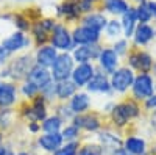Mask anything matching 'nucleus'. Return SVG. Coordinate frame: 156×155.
<instances>
[{"label": "nucleus", "instance_id": "f257e3e1", "mask_svg": "<svg viewBox=\"0 0 156 155\" xmlns=\"http://www.w3.org/2000/svg\"><path fill=\"white\" fill-rule=\"evenodd\" d=\"M34 66V57L30 52L17 54L14 58H11L5 68L0 69V80H8L14 83H22L27 80L30 69Z\"/></svg>", "mask_w": 156, "mask_h": 155}, {"label": "nucleus", "instance_id": "f03ea898", "mask_svg": "<svg viewBox=\"0 0 156 155\" xmlns=\"http://www.w3.org/2000/svg\"><path fill=\"white\" fill-rule=\"evenodd\" d=\"M20 116L28 122H42L48 116V102L42 94L36 96L33 100H25L20 105Z\"/></svg>", "mask_w": 156, "mask_h": 155}, {"label": "nucleus", "instance_id": "7ed1b4c3", "mask_svg": "<svg viewBox=\"0 0 156 155\" xmlns=\"http://www.w3.org/2000/svg\"><path fill=\"white\" fill-rule=\"evenodd\" d=\"M2 46L6 52H9L11 55H17L22 52H30L34 47V42L31 39V36L28 33H22L19 30H12L9 35H6L2 41Z\"/></svg>", "mask_w": 156, "mask_h": 155}, {"label": "nucleus", "instance_id": "20e7f679", "mask_svg": "<svg viewBox=\"0 0 156 155\" xmlns=\"http://www.w3.org/2000/svg\"><path fill=\"white\" fill-rule=\"evenodd\" d=\"M154 58L144 49H131L126 55V66L136 74H151L154 68Z\"/></svg>", "mask_w": 156, "mask_h": 155}, {"label": "nucleus", "instance_id": "39448f33", "mask_svg": "<svg viewBox=\"0 0 156 155\" xmlns=\"http://www.w3.org/2000/svg\"><path fill=\"white\" fill-rule=\"evenodd\" d=\"M56 24H58V19L51 17V16H42L41 19H37L31 24L30 36L34 42V47H41V46L48 44L50 33L53 31Z\"/></svg>", "mask_w": 156, "mask_h": 155}, {"label": "nucleus", "instance_id": "423d86ee", "mask_svg": "<svg viewBox=\"0 0 156 155\" xmlns=\"http://www.w3.org/2000/svg\"><path fill=\"white\" fill-rule=\"evenodd\" d=\"M48 44L51 47H55L59 54H62V52L72 54V50L75 49V44H73V39H72V30L69 28V25L58 20L53 31L50 33Z\"/></svg>", "mask_w": 156, "mask_h": 155}, {"label": "nucleus", "instance_id": "0eeeda50", "mask_svg": "<svg viewBox=\"0 0 156 155\" xmlns=\"http://www.w3.org/2000/svg\"><path fill=\"white\" fill-rule=\"evenodd\" d=\"M136 72L133 69H129L126 64L120 66L119 69H115L111 75H109V83H111V89L114 94H125L128 93L133 86Z\"/></svg>", "mask_w": 156, "mask_h": 155}, {"label": "nucleus", "instance_id": "6e6552de", "mask_svg": "<svg viewBox=\"0 0 156 155\" xmlns=\"http://www.w3.org/2000/svg\"><path fill=\"white\" fill-rule=\"evenodd\" d=\"M131 97L137 100L139 103L144 102L147 97L153 96L154 91V79L151 74H136L134 82L131 86Z\"/></svg>", "mask_w": 156, "mask_h": 155}, {"label": "nucleus", "instance_id": "1a4fd4ad", "mask_svg": "<svg viewBox=\"0 0 156 155\" xmlns=\"http://www.w3.org/2000/svg\"><path fill=\"white\" fill-rule=\"evenodd\" d=\"M75 68V61L72 58V54L69 52H62L58 55L56 61L53 63V66L50 68L51 72V79L53 82H64V80H70L72 72Z\"/></svg>", "mask_w": 156, "mask_h": 155}, {"label": "nucleus", "instance_id": "9d476101", "mask_svg": "<svg viewBox=\"0 0 156 155\" xmlns=\"http://www.w3.org/2000/svg\"><path fill=\"white\" fill-rule=\"evenodd\" d=\"M56 17L62 19L64 24H76L83 17L80 0H61L56 5Z\"/></svg>", "mask_w": 156, "mask_h": 155}, {"label": "nucleus", "instance_id": "9b49d317", "mask_svg": "<svg viewBox=\"0 0 156 155\" xmlns=\"http://www.w3.org/2000/svg\"><path fill=\"white\" fill-rule=\"evenodd\" d=\"M70 124H73L80 130H84L87 133H97L103 127L101 116L95 111H87L84 114H75L70 121Z\"/></svg>", "mask_w": 156, "mask_h": 155}, {"label": "nucleus", "instance_id": "f8f14e48", "mask_svg": "<svg viewBox=\"0 0 156 155\" xmlns=\"http://www.w3.org/2000/svg\"><path fill=\"white\" fill-rule=\"evenodd\" d=\"M101 35L100 31H95L92 28L86 27V25H73L72 28V39L75 47L76 46H89V44H100L101 41Z\"/></svg>", "mask_w": 156, "mask_h": 155}, {"label": "nucleus", "instance_id": "ddd939ff", "mask_svg": "<svg viewBox=\"0 0 156 155\" xmlns=\"http://www.w3.org/2000/svg\"><path fill=\"white\" fill-rule=\"evenodd\" d=\"M19 86L14 82L2 80L0 82V108H14L19 103Z\"/></svg>", "mask_w": 156, "mask_h": 155}, {"label": "nucleus", "instance_id": "4468645a", "mask_svg": "<svg viewBox=\"0 0 156 155\" xmlns=\"http://www.w3.org/2000/svg\"><path fill=\"white\" fill-rule=\"evenodd\" d=\"M97 66L98 71L105 72L106 75H111L115 69L120 68V57L111 47H103L97 60Z\"/></svg>", "mask_w": 156, "mask_h": 155}, {"label": "nucleus", "instance_id": "2eb2a0df", "mask_svg": "<svg viewBox=\"0 0 156 155\" xmlns=\"http://www.w3.org/2000/svg\"><path fill=\"white\" fill-rule=\"evenodd\" d=\"M97 72V66L94 63H81V64H75L73 72L70 80L76 85L78 89L86 88V85L90 82V79L95 75Z\"/></svg>", "mask_w": 156, "mask_h": 155}, {"label": "nucleus", "instance_id": "dca6fc26", "mask_svg": "<svg viewBox=\"0 0 156 155\" xmlns=\"http://www.w3.org/2000/svg\"><path fill=\"white\" fill-rule=\"evenodd\" d=\"M86 93L89 94H101V96H112V89L109 83V75L97 69L95 75L86 85Z\"/></svg>", "mask_w": 156, "mask_h": 155}, {"label": "nucleus", "instance_id": "f3484780", "mask_svg": "<svg viewBox=\"0 0 156 155\" xmlns=\"http://www.w3.org/2000/svg\"><path fill=\"white\" fill-rule=\"evenodd\" d=\"M101 44H89V46H76L72 50V58L75 64L81 63H95L101 52Z\"/></svg>", "mask_w": 156, "mask_h": 155}, {"label": "nucleus", "instance_id": "a211bd4d", "mask_svg": "<svg viewBox=\"0 0 156 155\" xmlns=\"http://www.w3.org/2000/svg\"><path fill=\"white\" fill-rule=\"evenodd\" d=\"M154 38H156V28L151 24H137V27L134 30V35L131 38L133 47L134 49L145 47L154 39Z\"/></svg>", "mask_w": 156, "mask_h": 155}, {"label": "nucleus", "instance_id": "6ab92c4d", "mask_svg": "<svg viewBox=\"0 0 156 155\" xmlns=\"http://www.w3.org/2000/svg\"><path fill=\"white\" fill-rule=\"evenodd\" d=\"M97 143H100L108 152H111L123 146V138L114 128H101L100 132H97Z\"/></svg>", "mask_w": 156, "mask_h": 155}, {"label": "nucleus", "instance_id": "aec40b11", "mask_svg": "<svg viewBox=\"0 0 156 155\" xmlns=\"http://www.w3.org/2000/svg\"><path fill=\"white\" fill-rule=\"evenodd\" d=\"M58 55H59V52H58L55 47H51L50 44L36 47L34 54H33V57H34V64L50 69L51 66H53V63L56 61Z\"/></svg>", "mask_w": 156, "mask_h": 155}, {"label": "nucleus", "instance_id": "412c9836", "mask_svg": "<svg viewBox=\"0 0 156 155\" xmlns=\"http://www.w3.org/2000/svg\"><path fill=\"white\" fill-rule=\"evenodd\" d=\"M108 20H109V19H108V16H106L105 11L94 9V11L87 13V14H83L80 24H81V25H86V27L92 28V30H95V31L103 33V31H105V27H106Z\"/></svg>", "mask_w": 156, "mask_h": 155}, {"label": "nucleus", "instance_id": "4be33fe9", "mask_svg": "<svg viewBox=\"0 0 156 155\" xmlns=\"http://www.w3.org/2000/svg\"><path fill=\"white\" fill-rule=\"evenodd\" d=\"M67 105L70 107L73 114H84V113L90 111V107H92V97H90L89 93L78 89V91L73 94V97L67 102Z\"/></svg>", "mask_w": 156, "mask_h": 155}, {"label": "nucleus", "instance_id": "5701e85b", "mask_svg": "<svg viewBox=\"0 0 156 155\" xmlns=\"http://www.w3.org/2000/svg\"><path fill=\"white\" fill-rule=\"evenodd\" d=\"M27 80L31 82L33 85H36L39 88V91H42L47 85H50L51 82H53L50 69L42 68V66H37V64H34V66L30 69V72L27 75Z\"/></svg>", "mask_w": 156, "mask_h": 155}, {"label": "nucleus", "instance_id": "b1692460", "mask_svg": "<svg viewBox=\"0 0 156 155\" xmlns=\"http://www.w3.org/2000/svg\"><path fill=\"white\" fill-rule=\"evenodd\" d=\"M36 144L44 152L53 153L64 144V139L61 136V132L59 133H41L36 139Z\"/></svg>", "mask_w": 156, "mask_h": 155}, {"label": "nucleus", "instance_id": "393cba45", "mask_svg": "<svg viewBox=\"0 0 156 155\" xmlns=\"http://www.w3.org/2000/svg\"><path fill=\"white\" fill-rule=\"evenodd\" d=\"M129 6H131V3L128 0H101V3H100V9L114 17L123 16Z\"/></svg>", "mask_w": 156, "mask_h": 155}, {"label": "nucleus", "instance_id": "a878e982", "mask_svg": "<svg viewBox=\"0 0 156 155\" xmlns=\"http://www.w3.org/2000/svg\"><path fill=\"white\" fill-rule=\"evenodd\" d=\"M126 152H129L131 155H145L148 152L147 149V141L142 136H136V135H128L123 138V146H122Z\"/></svg>", "mask_w": 156, "mask_h": 155}, {"label": "nucleus", "instance_id": "bb28decb", "mask_svg": "<svg viewBox=\"0 0 156 155\" xmlns=\"http://www.w3.org/2000/svg\"><path fill=\"white\" fill-rule=\"evenodd\" d=\"M120 24H122V30H123V38L125 39H131L133 35H134V30L137 27V16H136V9L134 6L131 5L128 8V11L125 13L123 16H120Z\"/></svg>", "mask_w": 156, "mask_h": 155}, {"label": "nucleus", "instance_id": "cd10ccee", "mask_svg": "<svg viewBox=\"0 0 156 155\" xmlns=\"http://www.w3.org/2000/svg\"><path fill=\"white\" fill-rule=\"evenodd\" d=\"M76 91H78V88H76V85L72 80L58 82L56 83V100H59V102H69Z\"/></svg>", "mask_w": 156, "mask_h": 155}, {"label": "nucleus", "instance_id": "c85d7f7f", "mask_svg": "<svg viewBox=\"0 0 156 155\" xmlns=\"http://www.w3.org/2000/svg\"><path fill=\"white\" fill-rule=\"evenodd\" d=\"M109 119H111V122H112V125L115 127V128H125V127H128L129 125V118L126 116V113H125V110L122 108V105H120V102H117L115 103V107L112 108V111L109 113Z\"/></svg>", "mask_w": 156, "mask_h": 155}, {"label": "nucleus", "instance_id": "c756f323", "mask_svg": "<svg viewBox=\"0 0 156 155\" xmlns=\"http://www.w3.org/2000/svg\"><path fill=\"white\" fill-rule=\"evenodd\" d=\"M64 127V121L59 118L58 114H48L47 118L41 122L42 133H59Z\"/></svg>", "mask_w": 156, "mask_h": 155}, {"label": "nucleus", "instance_id": "7c9ffc66", "mask_svg": "<svg viewBox=\"0 0 156 155\" xmlns=\"http://www.w3.org/2000/svg\"><path fill=\"white\" fill-rule=\"evenodd\" d=\"M11 20H12V25L14 28L22 31V33H30L31 30V20L23 14L22 11H17V13H11Z\"/></svg>", "mask_w": 156, "mask_h": 155}, {"label": "nucleus", "instance_id": "2f4dec72", "mask_svg": "<svg viewBox=\"0 0 156 155\" xmlns=\"http://www.w3.org/2000/svg\"><path fill=\"white\" fill-rule=\"evenodd\" d=\"M120 105L125 110V113H126V116L129 118V121L137 119L139 116H140V103L137 100H134L133 97H128V99L120 100Z\"/></svg>", "mask_w": 156, "mask_h": 155}, {"label": "nucleus", "instance_id": "473e14b6", "mask_svg": "<svg viewBox=\"0 0 156 155\" xmlns=\"http://www.w3.org/2000/svg\"><path fill=\"white\" fill-rule=\"evenodd\" d=\"M105 35L106 38H109V39H120V38H123V30H122V24H120V19L117 17H112L108 20L106 27H105Z\"/></svg>", "mask_w": 156, "mask_h": 155}, {"label": "nucleus", "instance_id": "72a5a7b5", "mask_svg": "<svg viewBox=\"0 0 156 155\" xmlns=\"http://www.w3.org/2000/svg\"><path fill=\"white\" fill-rule=\"evenodd\" d=\"M106 149L103 147L100 143L97 141H92V143H84L80 146V150H78V155H106Z\"/></svg>", "mask_w": 156, "mask_h": 155}, {"label": "nucleus", "instance_id": "f704fd0d", "mask_svg": "<svg viewBox=\"0 0 156 155\" xmlns=\"http://www.w3.org/2000/svg\"><path fill=\"white\" fill-rule=\"evenodd\" d=\"M19 93H20V96H22L25 100H27V102L33 100L36 96L41 94L39 88H37L36 85H33L31 82H28V80H23V82L20 83V86H19Z\"/></svg>", "mask_w": 156, "mask_h": 155}, {"label": "nucleus", "instance_id": "c9c22d12", "mask_svg": "<svg viewBox=\"0 0 156 155\" xmlns=\"http://www.w3.org/2000/svg\"><path fill=\"white\" fill-rule=\"evenodd\" d=\"M136 9V16H137V22L139 24H150L153 19V14L148 8V0H144L134 6Z\"/></svg>", "mask_w": 156, "mask_h": 155}, {"label": "nucleus", "instance_id": "e433bc0d", "mask_svg": "<svg viewBox=\"0 0 156 155\" xmlns=\"http://www.w3.org/2000/svg\"><path fill=\"white\" fill-rule=\"evenodd\" d=\"M61 136L64 139V143H70V141H80L81 138V130L78 127H75L73 124H66L61 130Z\"/></svg>", "mask_w": 156, "mask_h": 155}, {"label": "nucleus", "instance_id": "4c0bfd02", "mask_svg": "<svg viewBox=\"0 0 156 155\" xmlns=\"http://www.w3.org/2000/svg\"><path fill=\"white\" fill-rule=\"evenodd\" d=\"M81 143L80 141H70V143H64L56 152H53L51 155H78Z\"/></svg>", "mask_w": 156, "mask_h": 155}, {"label": "nucleus", "instance_id": "58836bf2", "mask_svg": "<svg viewBox=\"0 0 156 155\" xmlns=\"http://www.w3.org/2000/svg\"><path fill=\"white\" fill-rule=\"evenodd\" d=\"M111 49L122 58V57H126V55H128V52L131 50V46H129V41H128V39H125V38H120V39H115V41L112 42Z\"/></svg>", "mask_w": 156, "mask_h": 155}, {"label": "nucleus", "instance_id": "ea45409f", "mask_svg": "<svg viewBox=\"0 0 156 155\" xmlns=\"http://www.w3.org/2000/svg\"><path fill=\"white\" fill-rule=\"evenodd\" d=\"M55 114H58L59 118L64 121V122H67V121H72V118H73V113H72V110H70V107L67 105V102H61L59 105L56 107V111H55Z\"/></svg>", "mask_w": 156, "mask_h": 155}, {"label": "nucleus", "instance_id": "a19ab883", "mask_svg": "<svg viewBox=\"0 0 156 155\" xmlns=\"http://www.w3.org/2000/svg\"><path fill=\"white\" fill-rule=\"evenodd\" d=\"M144 108L147 111H156V93L144 100Z\"/></svg>", "mask_w": 156, "mask_h": 155}, {"label": "nucleus", "instance_id": "79ce46f5", "mask_svg": "<svg viewBox=\"0 0 156 155\" xmlns=\"http://www.w3.org/2000/svg\"><path fill=\"white\" fill-rule=\"evenodd\" d=\"M9 60H11V54H9V52H6L2 46H0V69L5 68L6 64L9 63Z\"/></svg>", "mask_w": 156, "mask_h": 155}, {"label": "nucleus", "instance_id": "37998d69", "mask_svg": "<svg viewBox=\"0 0 156 155\" xmlns=\"http://www.w3.org/2000/svg\"><path fill=\"white\" fill-rule=\"evenodd\" d=\"M27 130L31 133V135H37L41 133V122H27Z\"/></svg>", "mask_w": 156, "mask_h": 155}, {"label": "nucleus", "instance_id": "c03bdc74", "mask_svg": "<svg viewBox=\"0 0 156 155\" xmlns=\"http://www.w3.org/2000/svg\"><path fill=\"white\" fill-rule=\"evenodd\" d=\"M0 155H17V153L14 152V149H12L9 144L2 143L0 144Z\"/></svg>", "mask_w": 156, "mask_h": 155}, {"label": "nucleus", "instance_id": "a18cd8bd", "mask_svg": "<svg viewBox=\"0 0 156 155\" xmlns=\"http://www.w3.org/2000/svg\"><path fill=\"white\" fill-rule=\"evenodd\" d=\"M109 155H131V153H129V152H126L123 147H120V149L111 150V152H109Z\"/></svg>", "mask_w": 156, "mask_h": 155}, {"label": "nucleus", "instance_id": "49530a36", "mask_svg": "<svg viewBox=\"0 0 156 155\" xmlns=\"http://www.w3.org/2000/svg\"><path fill=\"white\" fill-rule=\"evenodd\" d=\"M148 8H150V11H151L153 17L156 19V0H148Z\"/></svg>", "mask_w": 156, "mask_h": 155}, {"label": "nucleus", "instance_id": "de8ad7c7", "mask_svg": "<svg viewBox=\"0 0 156 155\" xmlns=\"http://www.w3.org/2000/svg\"><path fill=\"white\" fill-rule=\"evenodd\" d=\"M150 124H151V127L156 130V111L153 113V116H151V119H150Z\"/></svg>", "mask_w": 156, "mask_h": 155}, {"label": "nucleus", "instance_id": "09e8293b", "mask_svg": "<svg viewBox=\"0 0 156 155\" xmlns=\"http://www.w3.org/2000/svg\"><path fill=\"white\" fill-rule=\"evenodd\" d=\"M84 2H89L90 5H94V6H97V5H100V3H101V0H84Z\"/></svg>", "mask_w": 156, "mask_h": 155}, {"label": "nucleus", "instance_id": "8fccbe9b", "mask_svg": "<svg viewBox=\"0 0 156 155\" xmlns=\"http://www.w3.org/2000/svg\"><path fill=\"white\" fill-rule=\"evenodd\" d=\"M17 155H33L30 150H20V152H17Z\"/></svg>", "mask_w": 156, "mask_h": 155}, {"label": "nucleus", "instance_id": "3c124183", "mask_svg": "<svg viewBox=\"0 0 156 155\" xmlns=\"http://www.w3.org/2000/svg\"><path fill=\"white\" fill-rule=\"evenodd\" d=\"M5 141V135H3V132H0V144H2Z\"/></svg>", "mask_w": 156, "mask_h": 155}, {"label": "nucleus", "instance_id": "603ef678", "mask_svg": "<svg viewBox=\"0 0 156 155\" xmlns=\"http://www.w3.org/2000/svg\"><path fill=\"white\" fill-rule=\"evenodd\" d=\"M14 2H33V0H14Z\"/></svg>", "mask_w": 156, "mask_h": 155}, {"label": "nucleus", "instance_id": "864d4df0", "mask_svg": "<svg viewBox=\"0 0 156 155\" xmlns=\"http://www.w3.org/2000/svg\"><path fill=\"white\" fill-rule=\"evenodd\" d=\"M133 2H136V5H137V3H140V2H144V0H133Z\"/></svg>", "mask_w": 156, "mask_h": 155}, {"label": "nucleus", "instance_id": "5fc2aeb1", "mask_svg": "<svg viewBox=\"0 0 156 155\" xmlns=\"http://www.w3.org/2000/svg\"><path fill=\"white\" fill-rule=\"evenodd\" d=\"M153 72L156 74V63H154V68H153Z\"/></svg>", "mask_w": 156, "mask_h": 155}, {"label": "nucleus", "instance_id": "6e6d98bb", "mask_svg": "<svg viewBox=\"0 0 156 155\" xmlns=\"http://www.w3.org/2000/svg\"><path fill=\"white\" fill-rule=\"evenodd\" d=\"M154 91H156V82H154Z\"/></svg>", "mask_w": 156, "mask_h": 155}, {"label": "nucleus", "instance_id": "4d7b16f0", "mask_svg": "<svg viewBox=\"0 0 156 155\" xmlns=\"http://www.w3.org/2000/svg\"><path fill=\"white\" fill-rule=\"evenodd\" d=\"M154 153H156V144H154Z\"/></svg>", "mask_w": 156, "mask_h": 155}, {"label": "nucleus", "instance_id": "13d9d810", "mask_svg": "<svg viewBox=\"0 0 156 155\" xmlns=\"http://www.w3.org/2000/svg\"><path fill=\"white\" fill-rule=\"evenodd\" d=\"M0 121H2V114H0Z\"/></svg>", "mask_w": 156, "mask_h": 155}, {"label": "nucleus", "instance_id": "bf43d9fd", "mask_svg": "<svg viewBox=\"0 0 156 155\" xmlns=\"http://www.w3.org/2000/svg\"><path fill=\"white\" fill-rule=\"evenodd\" d=\"M0 82H2V80H0Z\"/></svg>", "mask_w": 156, "mask_h": 155}]
</instances>
